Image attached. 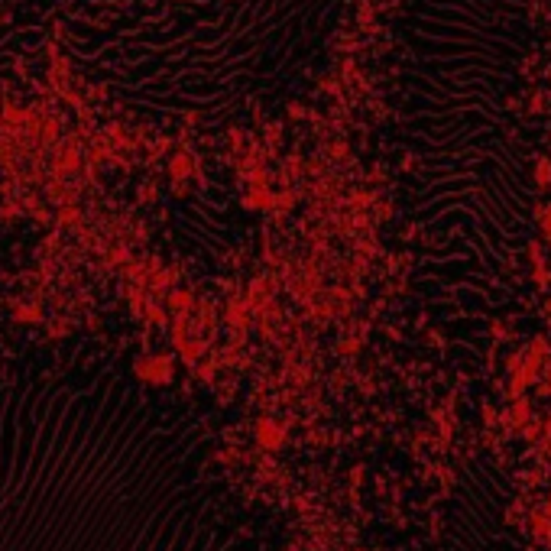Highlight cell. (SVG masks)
<instances>
[]
</instances>
